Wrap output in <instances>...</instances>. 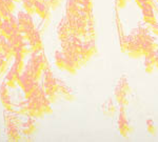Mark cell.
I'll use <instances>...</instances> for the list:
<instances>
[{"label":"cell","mask_w":158,"mask_h":142,"mask_svg":"<svg viewBox=\"0 0 158 142\" xmlns=\"http://www.w3.org/2000/svg\"><path fill=\"white\" fill-rule=\"evenodd\" d=\"M130 93H131V87H130L128 78L127 76H121L114 87V97L121 105H127Z\"/></svg>","instance_id":"obj_1"},{"label":"cell","mask_w":158,"mask_h":142,"mask_svg":"<svg viewBox=\"0 0 158 142\" xmlns=\"http://www.w3.org/2000/svg\"><path fill=\"white\" fill-rule=\"evenodd\" d=\"M117 130L119 131L121 136L127 137L131 132V128H130L129 121L127 119L126 113L123 112V108H120V112H119L118 118H117Z\"/></svg>","instance_id":"obj_2"},{"label":"cell","mask_w":158,"mask_h":142,"mask_svg":"<svg viewBox=\"0 0 158 142\" xmlns=\"http://www.w3.org/2000/svg\"><path fill=\"white\" fill-rule=\"evenodd\" d=\"M44 88H45V93L50 97H54L58 91V83L55 80V78L53 77V75L51 74V72H47V74H45Z\"/></svg>","instance_id":"obj_3"},{"label":"cell","mask_w":158,"mask_h":142,"mask_svg":"<svg viewBox=\"0 0 158 142\" xmlns=\"http://www.w3.org/2000/svg\"><path fill=\"white\" fill-rule=\"evenodd\" d=\"M129 47H128V54L131 58H139L141 56H143L142 54V47H141V42H139L138 40L134 39V38L129 36Z\"/></svg>","instance_id":"obj_4"},{"label":"cell","mask_w":158,"mask_h":142,"mask_svg":"<svg viewBox=\"0 0 158 142\" xmlns=\"http://www.w3.org/2000/svg\"><path fill=\"white\" fill-rule=\"evenodd\" d=\"M96 47L94 43L92 42H86V43L82 44V50H81V53L79 55V62H80V65H82L83 63H85L89 59H91V57L95 54Z\"/></svg>","instance_id":"obj_5"},{"label":"cell","mask_w":158,"mask_h":142,"mask_svg":"<svg viewBox=\"0 0 158 142\" xmlns=\"http://www.w3.org/2000/svg\"><path fill=\"white\" fill-rule=\"evenodd\" d=\"M141 47H142V54L143 56H146L148 54L152 52H155L157 49H158V43L155 40V38H153L152 36H148L146 38L143 42L141 43Z\"/></svg>","instance_id":"obj_6"},{"label":"cell","mask_w":158,"mask_h":142,"mask_svg":"<svg viewBox=\"0 0 158 142\" xmlns=\"http://www.w3.org/2000/svg\"><path fill=\"white\" fill-rule=\"evenodd\" d=\"M100 110L102 112L104 116H108V117H113L116 114V105L114 103V101L111 98H109L108 100H106L102 104L100 105Z\"/></svg>","instance_id":"obj_7"},{"label":"cell","mask_w":158,"mask_h":142,"mask_svg":"<svg viewBox=\"0 0 158 142\" xmlns=\"http://www.w3.org/2000/svg\"><path fill=\"white\" fill-rule=\"evenodd\" d=\"M155 52H152L150 54L144 56V62H143V67L144 71L148 74H152L155 70V57H154Z\"/></svg>","instance_id":"obj_8"},{"label":"cell","mask_w":158,"mask_h":142,"mask_svg":"<svg viewBox=\"0 0 158 142\" xmlns=\"http://www.w3.org/2000/svg\"><path fill=\"white\" fill-rule=\"evenodd\" d=\"M142 17H143L144 22H147L148 24H155L156 23V17L153 12L152 6H146L142 9Z\"/></svg>","instance_id":"obj_9"},{"label":"cell","mask_w":158,"mask_h":142,"mask_svg":"<svg viewBox=\"0 0 158 142\" xmlns=\"http://www.w3.org/2000/svg\"><path fill=\"white\" fill-rule=\"evenodd\" d=\"M68 16H73V17H78L80 14V10H79L78 3L75 0H69L68 1Z\"/></svg>","instance_id":"obj_10"},{"label":"cell","mask_w":158,"mask_h":142,"mask_svg":"<svg viewBox=\"0 0 158 142\" xmlns=\"http://www.w3.org/2000/svg\"><path fill=\"white\" fill-rule=\"evenodd\" d=\"M69 33H70V27L67 21H62L58 26V37L60 40H65L69 38Z\"/></svg>","instance_id":"obj_11"},{"label":"cell","mask_w":158,"mask_h":142,"mask_svg":"<svg viewBox=\"0 0 158 142\" xmlns=\"http://www.w3.org/2000/svg\"><path fill=\"white\" fill-rule=\"evenodd\" d=\"M30 37H31V47L35 51L41 49V39H40V36L38 35V33L33 32Z\"/></svg>","instance_id":"obj_12"},{"label":"cell","mask_w":158,"mask_h":142,"mask_svg":"<svg viewBox=\"0 0 158 142\" xmlns=\"http://www.w3.org/2000/svg\"><path fill=\"white\" fill-rule=\"evenodd\" d=\"M36 12L41 18H45L49 15V7L45 3H43V1L36 2Z\"/></svg>","instance_id":"obj_13"},{"label":"cell","mask_w":158,"mask_h":142,"mask_svg":"<svg viewBox=\"0 0 158 142\" xmlns=\"http://www.w3.org/2000/svg\"><path fill=\"white\" fill-rule=\"evenodd\" d=\"M55 61H56V65H57L58 67L61 68V70H65V58H64L63 53L56 52Z\"/></svg>","instance_id":"obj_14"},{"label":"cell","mask_w":158,"mask_h":142,"mask_svg":"<svg viewBox=\"0 0 158 142\" xmlns=\"http://www.w3.org/2000/svg\"><path fill=\"white\" fill-rule=\"evenodd\" d=\"M147 131H148V133L151 134V135H155V134H156L157 126L152 119H148L147 120Z\"/></svg>","instance_id":"obj_15"},{"label":"cell","mask_w":158,"mask_h":142,"mask_svg":"<svg viewBox=\"0 0 158 142\" xmlns=\"http://www.w3.org/2000/svg\"><path fill=\"white\" fill-rule=\"evenodd\" d=\"M129 36H123L121 37L120 39V47H121V51L122 52H127L128 51V47H129Z\"/></svg>","instance_id":"obj_16"},{"label":"cell","mask_w":158,"mask_h":142,"mask_svg":"<svg viewBox=\"0 0 158 142\" xmlns=\"http://www.w3.org/2000/svg\"><path fill=\"white\" fill-rule=\"evenodd\" d=\"M129 0H116V3H117V6L118 7H124L127 6V2H128Z\"/></svg>","instance_id":"obj_17"},{"label":"cell","mask_w":158,"mask_h":142,"mask_svg":"<svg viewBox=\"0 0 158 142\" xmlns=\"http://www.w3.org/2000/svg\"><path fill=\"white\" fill-rule=\"evenodd\" d=\"M154 57H155V68H157L158 70V49L155 51Z\"/></svg>","instance_id":"obj_18"},{"label":"cell","mask_w":158,"mask_h":142,"mask_svg":"<svg viewBox=\"0 0 158 142\" xmlns=\"http://www.w3.org/2000/svg\"><path fill=\"white\" fill-rule=\"evenodd\" d=\"M152 32L154 33V34L158 35V23H157V22L155 24L152 25Z\"/></svg>","instance_id":"obj_19"},{"label":"cell","mask_w":158,"mask_h":142,"mask_svg":"<svg viewBox=\"0 0 158 142\" xmlns=\"http://www.w3.org/2000/svg\"><path fill=\"white\" fill-rule=\"evenodd\" d=\"M15 1H18V0H15Z\"/></svg>","instance_id":"obj_20"}]
</instances>
